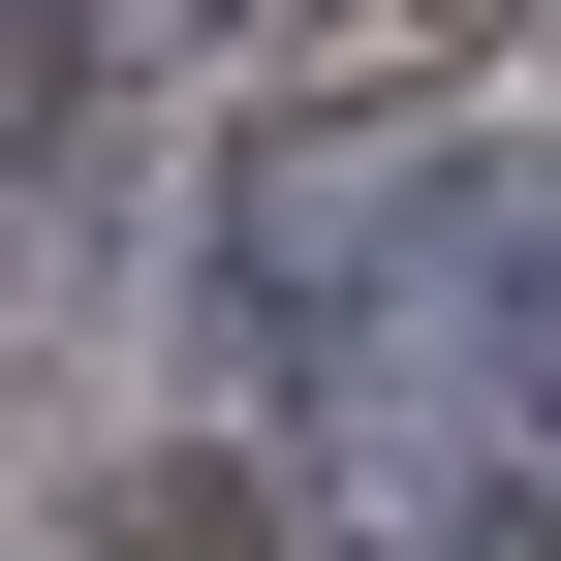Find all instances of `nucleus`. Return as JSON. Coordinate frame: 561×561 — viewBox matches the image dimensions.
<instances>
[{
	"mask_svg": "<svg viewBox=\"0 0 561 561\" xmlns=\"http://www.w3.org/2000/svg\"><path fill=\"white\" fill-rule=\"evenodd\" d=\"M437 219H468L437 125H280V157L219 187V250H250V312H280V343H312V312H405V280H437Z\"/></svg>",
	"mask_w": 561,
	"mask_h": 561,
	"instance_id": "f257e3e1",
	"label": "nucleus"
},
{
	"mask_svg": "<svg viewBox=\"0 0 561 561\" xmlns=\"http://www.w3.org/2000/svg\"><path fill=\"white\" fill-rule=\"evenodd\" d=\"M437 405L530 468V530H561V187L468 157V219H437Z\"/></svg>",
	"mask_w": 561,
	"mask_h": 561,
	"instance_id": "f03ea898",
	"label": "nucleus"
},
{
	"mask_svg": "<svg viewBox=\"0 0 561 561\" xmlns=\"http://www.w3.org/2000/svg\"><path fill=\"white\" fill-rule=\"evenodd\" d=\"M62 62H125V0H0V125H32Z\"/></svg>",
	"mask_w": 561,
	"mask_h": 561,
	"instance_id": "7ed1b4c3",
	"label": "nucleus"
},
{
	"mask_svg": "<svg viewBox=\"0 0 561 561\" xmlns=\"http://www.w3.org/2000/svg\"><path fill=\"white\" fill-rule=\"evenodd\" d=\"M530 561H561V530H530Z\"/></svg>",
	"mask_w": 561,
	"mask_h": 561,
	"instance_id": "20e7f679",
	"label": "nucleus"
}]
</instances>
